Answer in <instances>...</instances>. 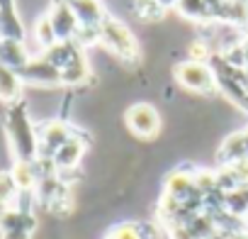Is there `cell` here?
I'll list each match as a JSON object with an SVG mask.
<instances>
[{
  "mask_svg": "<svg viewBox=\"0 0 248 239\" xmlns=\"http://www.w3.org/2000/svg\"><path fill=\"white\" fill-rule=\"evenodd\" d=\"M5 135L15 161H37L39 159V137L37 125L32 122L25 98L8 105L5 110Z\"/></svg>",
  "mask_w": 248,
  "mask_h": 239,
  "instance_id": "6da1fadb",
  "label": "cell"
},
{
  "mask_svg": "<svg viewBox=\"0 0 248 239\" xmlns=\"http://www.w3.org/2000/svg\"><path fill=\"white\" fill-rule=\"evenodd\" d=\"M42 56L61 71L63 85L76 88V85H85L90 81V64L85 56V47L80 42H76V39L73 42H56L54 47L42 51Z\"/></svg>",
  "mask_w": 248,
  "mask_h": 239,
  "instance_id": "7a4b0ae2",
  "label": "cell"
},
{
  "mask_svg": "<svg viewBox=\"0 0 248 239\" xmlns=\"http://www.w3.org/2000/svg\"><path fill=\"white\" fill-rule=\"evenodd\" d=\"M217 78V90L224 93L229 102H233L238 110L248 112V73L243 66L233 64L224 54H212L207 61Z\"/></svg>",
  "mask_w": 248,
  "mask_h": 239,
  "instance_id": "3957f363",
  "label": "cell"
},
{
  "mask_svg": "<svg viewBox=\"0 0 248 239\" xmlns=\"http://www.w3.org/2000/svg\"><path fill=\"white\" fill-rule=\"evenodd\" d=\"M97 44L105 47L112 56H117L119 61L129 64V66L139 64V59H141V49H139V42L132 34V30L124 25L122 20L112 17V15H107V20L100 25Z\"/></svg>",
  "mask_w": 248,
  "mask_h": 239,
  "instance_id": "277c9868",
  "label": "cell"
},
{
  "mask_svg": "<svg viewBox=\"0 0 248 239\" xmlns=\"http://www.w3.org/2000/svg\"><path fill=\"white\" fill-rule=\"evenodd\" d=\"M63 3L73 10V15L80 25L78 42L83 47L97 44V30L107 20V10L102 5V0H63Z\"/></svg>",
  "mask_w": 248,
  "mask_h": 239,
  "instance_id": "5b68a950",
  "label": "cell"
},
{
  "mask_svg": "<svg viewBox=\"0 0 248 239\" xmlns=\"http://www.w3.org/2000/svg\"><path fill=\"white\" fill-rule=\"evenodd\" d=\"M175 81L185 88V90H192V93H202V95H212L217 90V78H214V71L207 61H183L175 66L173 71Z\"/></svg>",
  "mask_w": 248,
  "mask_h": 239,
  "instance_id": "8992f818",
  "label": "cell"
},
{
  "mask_svg": "<svg viewBox=\"0 0 248 239\" xmlns=\"http://www.w3.org/2000/svg\"><path fill=\"white\" fill-rule=\"evenodd\" d=\"M124 122L139 139H154L161 132V115L149 102H137L124 112Z\"/></svg>",
  "mask_w": 248,
  "mask_h": 239,
  "instance_id": "52a82bcc",
  "label": "cell"
},
{
  "mask_svg": "<svg viewBox=\"0 0 248 239\" xmlns=\"http://www.w3.org/2000/svg\"><path fill=\"white\" fill-rule=\"evenodd\" d=\"M73 127L63 120H49L44 125H37V137H39V159L51 161V156L73 137Z\"/></svg>",
  "mask_w": 248,
  "mask_h": 239,
  "instance_id": "ba28073f",
  "label": "cell"
},
{
  "mask_svg": "<svg viewBox=\"0 0 248 239\" xmlns=\"http://www.w3.org/2000/svg\"><path fill=\"white\" fill-rule=\"evenodd\" d=\"M17 73H20V78H22L25 85H37V88H61L63 85L61 71L51 61H46L42 54L39 56H32L27 61V66L20 68Z\"/></svg>",
  "mask_w": 248,
  "mask_h": 239,
  "instance_id": "9c48e42d",
  "label": "cell"
},
{
  "mask_svg": "<svg viewBox=\"0 0 248 239\" xmlns=\"http://www.w3.org/2000/svg\"><path fill=\"white\" fill-rule=\"evenodd\" d=\"M37 217L27 207H10L0 220V239H32Z\"/></svg>",
  "mask_w": 248,
  "mask_h": 239,
  "instance_id": "30bf717a",
  "label": "cell"
},
{
  "mask_svg": "<svg viewBox=\"0 0 248 239\" xmlns=\"http://www.w3.org/2000/svg\"><path fill=\"white\" fill-rule=\"evenodd\" d=\"M51 22V30L56 34V42H78V34H80V25L73 15V10L63 3V0H51L49 10L44 13Z\"/></svg>",
  "mask_w": 248,
  "mask_h": 239,
  "instance_id": "8fae6325",
  "label": "cell"
},
{
  "mask_svg": "<svg viewBox=\"0 0 248 239\" xmlns=\"http://www.w3.org/2000/svg\"><path fill=\"white\" fill-rule=\"evenodd\" d=\"M85 152H88V139L80 135V132H73V137L51 156V166H54V171L61 176V173H66V171H73V169H78V164L83 161V156H85Z\"/></svg>",
  "mask_w": 248,
  "mask_h": 239,
  "instance_id": "7c38bea8",
  "label": "cell"
},
{
  "mask_svg": "<svg viewBox=\"0 0 248 239\" xmlns=\"http://www.w3.org/2000/svg\"><path fill=\"white\" fill-rule=\"evenodd\" d=\"M30 59H32V56H30L25 42L10 39V37L0 39V66H8V68H13V71H20V68L27 66Z\"/></svg>",
  "mask_w": 248,
  "mask_h": 239,
  "instance_id": "4fadbf2b",
  "label": "cell"
},
{
  "mask_svg": "<svg viewBox=\"0 0 248 239\" xmlns=\"http://www.w3.org/2000/svg\"><path fill=\"white\" fill-rule=\"evenodd\" d=\"M0 34L10 39H20V42L27 39L25 25L15 8V0H0Z\"/></svg>",
  "mask_w": 248,
  "mask_h": 239,
  "instance_id": "5bb4252c",
  "label": "cell"
},
{
  "mask_svg": "<svg viewBox=\"0 0 248 239\" xmlns=\"http://www.w3.org/2000/svg\"><path fill=\"white\" fill-rule=\"evenodd\" d=\"M22 93H25V83H22L20 73L8 66H0V100L5 105H13L25 98Z\"/></svg>",
  "mask_w": 248,
  "mask_h": 239,
  "instance_id": "9a60e30c",
  "label": "cell"
},
{
  "mask_svg": "<svg viewBox=\"0 0 248 239\" xmlns=\"http://www.w3.org/2000/svg\"><path fill=\"white\" fill-rule=\"evenodd\" d=\"M20 193H34L37 190V183H39V166L37 161H15L13 169H10Z\"/></svg>",
  "mask_w": 248,
  "mask_h": 239,
  "instance_id": "2e32d148",
  "label": "cell"
},
{
  "mask_svg": "<svg viewBox=\"0 0 248 239\" xmlns=\"http://www.w3.org/2000/svg\"><path fill=\"white\" fill-rule=\"evenodd\" d=\"M180 15L192 20V22H214L212 20V8H209V0H183L178 5Z\"/></svg>",
  "mask_w": 248,
  "mask_h": 239,
  "instance_id": "e0dca14e",
  "label": "cell"
},
{
  "mask_svg": "<svg viewBox=\"0 0 248 239\" xmlns=\"http://www.w3.org/2000/svg\"><path fill=\"white\" fill-rule=\"evenodd\" d=\"M146 229H149L146 222H122V224L112 227L107 239H151Z\"/></svg>",
  "mask_w": 248,
  "mask_h": 239,
  "instance_id": "ac0fdd59",
  "label": "cell"
},
{
  "mask_svg": "<svg viewBox=\"0 0 248 239\" xmlns=\"http://www.w3.org/2000/svg\"><path fill=\"white\" fill-rule=\"evenodd\" d=\"M134 15L144 22H156L166 15V10L158 5V0H134Z\"/></svg>",
  "mask_w": 248,
  "mask_h": 239,
  "instance_id": "d6986e66",
  "label": "cell"
},
{
  "mask_svg": "<svg viewBox=\"0 0 248 239\" xmlns=\"http://www.w3.org/2000/svg\"><path fill=\"white\" fill-rule=\"evenodd\" d=\"M17 198H20V188H17L13 173L10 171H0V200L8 203L10 207H15Z\"/></svg>",
  "mask_w": 248,
  "mask_h": 239,
  "instance_id": "ffe728a7",
  "label": "cell"
},
{
  "mask_svg": "<svg viewBox=\"0 0 248 239\" xmlns=\"http://www.w3.org/2000/svg\"><path fill=\"white\" fill-rule=\"evenodd\" d=\"M34 39H37V44L42 47V51H46L49 47L56 44V34H54L51 22H49L46 15H42V17L37 20V25H34Z\"/></svg>",
  "mask_w": 248,
  "mask_h": 239,
  "instance_id": "44dd1931",
  "label": "cell"
},
{
  "mask_svg": "<svg viewBox=\"0 0 248 239\" xmlns=\"http://www.w3.org/2000/svg\"><path fill=\"white\" fill-rule=\"evenodd\" d=\"M183 3V0H158V5L163 8V10H170V8H178Z\"/></svg>",
  "mask_w": 248,
  "mask_h": 239,
  "instance_id": "7402d4cb",
  "label": "cell"
},
{
  "mask_svg": "<svg viewBox=\"0 0 248 239\" xmlns=\"http://www.w3.org/2000/svg\"><path fill=\"white\" fill-rule=\"evenodd\" d=\"M8 210H10V205H8V203H3V200H0V220H3V215H5Z\"/></svg>",
  "mask_w": 248,
  "mask_h": 239,
  "instance_id": "603a6c76",
  "label": "cell"
},
{
  "mask_svg": "<svg viewBox=\"0 0 248 239\" xmlns=\"http://www.w3.org/2000/svg\"><path fill=\"white\" fill-rule=\"evenodd\" d=\"M0 39H3V34H0Z\"/></svg>",
  "mask_w": 248,
  "mask_h": 239,
  "instance_id": "cb8c5ba5",
  "label": "cell"
}]
</instances>
